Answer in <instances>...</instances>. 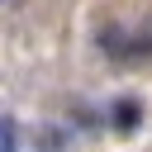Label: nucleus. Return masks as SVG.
<instances>
[{
    "instance_id": "obj_1",
    "label": "nucleus",
    "mask_w": 152,
    "mask_h": 152,
    "mask_svg": "<svg viewBox=\"0 0 152 152\" xmlns=\"http://www.w3.org/2000/svg\"><path fill=\"white\" fill-rule=\"evenodd\" d=\"M138 114H142V109H138V100L128 95V100H119V114H114V124H119V128H133V124H138Z\"/></svg>"
},
{
    "instance_id": "obj_2",
    "label": "nucleus",
    "mask_w": 152,
    "mask_h": 152,
    "mask_svg": "<svg viewBox=\"0 0 152 152\" xmlns=\"http://www.w3.org/2000/svg\"><path fill=\"white\" fill-rule=\"evenodd\" d=\"M14 147H19V128L10 114H0V152H14Z\"/></svg>"
}]
</instances>
